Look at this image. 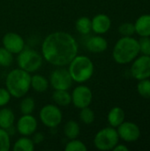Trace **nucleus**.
<instances>
[{
    "label": "nucleus",
    "instance_id": "obj_23",
    "mask_svg": "<svg viewBox=\"0 0 150 151\" xmlns=\"http://www.w3.org/2000/svg\"><path fill=\"white\" fill-rule=\"evenodd\" d=\"M75 28L81 35L89 34L92 31L91 19L86 16H82L79 18L75 22Z\"/></svg>",
    "mask_w": 150,
    "mask_h": 151
},
{
    "label": "nucleus",
    "instance_id": "obj_18",
    "mask_svg": "<svg viewBox=\"0 0 150 151\" xmlns=\"http://www.w3.org/2000/svg\"><path fill=\"white\" fill-rule=\"evenodd\" d=\"M135 33L140 36H150V14L139 17L134 23Z\"/></svg>",
    "mask_w": 150,
    "mask_h": 151
},
{
    "label": "nucleus",
    "instance_id": "obj_10",
    "mask_svg": "<svg viewBox=\"0 0 150 151\" xmlns=\"http://www.w3.org/2000/svg\"><path fill=\"white\" fill-rule=\"evenodd\" d=\"M131 73L138 81L149 79L150 77V56L142 55L139 58L137 57L132 65Z\"/></svg>",
    "mask_w": 150,
    "mask_h": 151
},
{
    "label": "nucleus",
    "instance_id": "obj_14",
    "mask_svg": "<svg viewBox=\"0 0 150 151\" xmlns=\"http://www.w3.org/2000/svg\"><path fill=\"white\" fill-rule=\"evenodd\" d=\"M92 31L96 35H103L107 33L111 27V20L110 17L104 13H99L91 19Z\"/></svg>",
    "mask_w": 150,
    "mask_h": 151
},
{
    "label": "nucleus",
    "instance_id": "obj_24",
    "mask_svg": "<svg viewBox=\"0 0 150 151\" xmlns=\"http://www.w3.org/2000/svg\"><path fill=\"white\" fill-rule=\"evenodd\" d=\"M35 109V101L33 97H24L19 104V111L22 114H32Z\"/></svg>",
    "mask_w": 150,
    "mask_h": 151
},
{
    "label": "nucleus",
    "instance_id": "obj_20",
    "mask_svg": "<svg viewBox=\"0 0 150 151\" xmlns=\"http://www.w3.org/2000/svg\"><path fill=\"white\" fill-rule=\"evenodd\" d=\"M52 100L57 106L65 107L72 104V96L68 90H54L52 94Z\"/></svg>",
    "mask_w": 150,
    "mask_h": 151
},
{
    "label": "nucleus",
    "instance_id": "obj_30",
    "mask_svg": "<svg viewBox=\"0 0 150 151\" xmlns=\"http://www.w3.org/2000/svg\"><path fill=\"white\" fill-rule=\"evenodd\" d=\"M118 31L123 36H132L135 33L134 24L131 22L122 23L118 27Z\"/></svg>",
    "mask_w": 150,
    "mask_h": 151
},
{
    "label": "nucleus",
    "instance_id": "obj_9",
    "mask_svg": "<svg viewBox=\"0 0 150 151\" xmlns=\"http://www.w3.org/2000/svg\"><path fill=\"white\" fill-rule=\"evenodd\" d=\"M71 96L72 104L80 110L89 106L93 100L92 90L85 85H79L74 88Z\"/></svg>",
    "mask_w": 150,
    "mask_h": 151
},
{
    "label": "nucleus",
    "instance_id": "obj_13",
    "mask_svg": "<svg viewBox=\"0 0 150 151\" xmlns=\"http://www.w3.org/2000/svg\"><path fill=\"white\" fill-rule=\"evenodd\" d=\"M3 47L12 54H19L25 49V41L22 36L14 32L6 33L2 39Z\"/></svg>",
    "mask_w": 150,
    "mask_h": 151
},
{
    "label": "nucleus",
    "instance_id": "obj_26",
    "mask_svg": "<svg viewBox=\"0 0 150 151\" xmlns=\"http://www.w3.org/2000/svg\"><path fill=\"white\" fill-rule=\"evenodd\" d=\"M13 63V54L4 47H0V66L9 67Z\"/></svg>",
    "mask_w": 150,
    "mask_h": 151
},
{
    "label": "nucleus",
    "instance_id": "obj_32",
    "mask_svg": "<svg viewBox=\"0 0 150 151\" xmlns=\"http://www.w3.org/2000/svg\"><path fill=\"white\" fill-rule=\"evenodd\" d=\"M11 96L5 88H0V108L6 106L11 101Z\"/></svg>",
    "mask_w": 150,
    "mask_h": 151
},
{
    "label": "nucleus",
    "instance_id": "obj_34",
    "mask_svg": "<svg viewBox=\"0 0 150 151\" xmlns=\"http://www.w3.org/2000/svg\"><path fill=\"white\" fill-rule=\"evenodd\" d=\"M112 150L114 151H128L129 150V149L126 146V145H124V144H117L115 147H114V149Z\"/></svg>",
    "mask_w": 150,
    "mask_h": 151
},
{
    "label": "nucleus",
    "instance_id": "obj_5",
    "mask_svg": "<svg viewBox=\"0 0 150 151\" xmlns=\"http://www.w3.org/2000/svg\"><path fill=\"white\" fill-rule=\"evenodd\" d=\"M43 58L41 53L33 49H24L17 57V64L19 68L33 73L37 72L42 65Z\"/></svg>",
    "mask_w": 150,
    "mask_h": 151
},
{
    "label": "nucleus",
    "instance_id": "obj_17",
    "mask_svg": "<svg viewBox=\"0 0 150 151\" xmlns=\"http://www.w3.org/2000/svg\"><path fill=\"white\" fill-rule=\"evenodd\" d=\"M125 118H126V114L124 110L118 106H116L111 109V111H109L107 116V120L111 127L116 128L125 121Z\"/></svg>",
    "mask_w": 150,
    "mask_h": 151
},
{
    "label": "nucleus",
    "instance_id": "obj_28",
    "mask_svg": "<svg viewBox=\"0 0 150 151\" xmlns=\"http://www.w3.org/2000/svg\"><path fill=\"white\" fill-rule=\"evenodd\" d=\"M65 151H87L88 148L85 145V143L83 142H81L80 140L76 139H72L70 140L65 148Z\"/></svg>",
    "mask_w": 150,
    "mask_h": 151
},
{
    "label": "nucleus",
    "instance_id": "obj_15",
    "mask_svg": "<svg viewBox=\"0 0 150 151\" xmlns=\"http://www.w3.org/2000/svg\"><path fill=\"white\" fill-rule=\"evenodd\" d=\"M86 48L88 51L93 53H102L108 48L107 40L101 36V35L90 37L86 42Z\"/></svg>",
    "mask_w": 150,
    "mask_h": 151
},
{
    "label": "nucleus",
    "instance_id": "obj_2",
    "mask_svg": "<svg viewBox=\"0 0 150 151\" xmlns=\"http://www.w3.org/2000/svg\"><path fill=\"white\" fill-rule=\"evenodd\" d=\"M31 75L29 73L15 68L10 71L5 78V88L9 91L11 97L22 98L31 88Z\"/></svg>",
    "mask_w": 150,
    "mask_h": 151
},
{
    "label": "nucleus",
    "instance_id": "obj_21",
    "mask_svg": "<svg viewBox=\"0 0 150 151\" xmlns=\"http://www.w3.org/2000/svg\"><path fill=\"white\" fill-rule=\"evenodd\" d=\"M35 144L28 136H22L19 138L12 146L13 151H33Z\"/></svg>",
    "mask_w": 150,
    "mask_h": 151
},
{
    "label": "nucleus",
    "instance_id": "obj_12",
    "mask_svg": "<svg viewBox=\"0 0 150 151\" xmlns=\"http://www.w3.org/2000/svg\"><path fill=\"white\" fill-rule=\"evenodd\" d=\"M118 134L120 139L126 142H133L139 140L141 136L140 127L133 122L124 121L118 127Z\"/></svg>",
    "mask_w": 150,
    "mask_h": 151
},
{
    "label": "nucleus",
    "instance_id": "obj_7",
    "mask_svg": "<svg viewBox=\"0 0 150 151\" xmlns=\"http://www.w3.org/2000/svg\"><path fill=\"white\" fill-rule=\"evenodd\" d=\"M41 122L49 128H55L63 120V113L57 104H46L39 111Z\"/></svg>",
    "mask_w": 150,
    "mask_h": 151
},
{
    "label": "nucleus",
    "instance_id": "obj_33",
    "mask_svg": "<svg viewBox=\"0 0 150 151\" xmlns=\"http://www.w3.org/2000/svg\"><path fill=\"white\" fill-rule=\"evenodd\" d=\"M34 143L36 144H40L44 141V135L42 133L39 132H35L34 134H33V138H32Z\"/></svg>",
    "mask_w": 150,
    "mask_h": 151
},
{
    "label": "nucleus",
    "instance_id": "obj_27",
    "mask_svg": "<svg viewBox=\"0 0 150 151\" xmlns=\"http://www.w3.org/2000/svg\"><path fill=\"white\" fill-rule=\"evenodd\" d=\"M11 137L7 130L0 127V151H9L11 150Z\"/></svg>",
    "mask_w": 150,
    "mask_h": 151
},
{
    "label": "nucleus",
    "instance_id": "obj_11",
    "mask_svg": "<svg viewBox=\"0 0 150 151\" xmlns=\"http://www.w3.org/2000/svg\"><path fill=\"white\" fill-rule=\"evenodd\" d=\"M38 127L37 119L32 114H22L16 123V130L21 136H31Z\"/></svg>",
    "mask_w": 150,
    "mask_h": 151
},
{
    "label": "nucleus",
    "instance_id": "obj_1",
    "mask_svg": "<svg viewBox=\"0 0 150 151\" xmlns=\"http://www.w3.org/2000/svg\"><path fill=\"white\" fill-rule=\"evenodd\" d=\"M79 46L75 38L69 33L57 31L48 35L42 43V56L49 64L61 67L78 55Z\"/></svg>",
    "mask_w": 150,
    "mask_h": 151
},
{
    "label": "nucleus",
    "instance_id": "obj_31",
    "mask_svg": "<svg viewBox=\"0 0 150 151\" xmlns=\"http://www.w3.org/2000/svg\"><path fill=\"white\" fill-rule=\"evenodd\" d=\"M139 42L140 53L150 56V38L149 36H141Z\"/></svg>",
    "mask_w": 150,
    "mask_h": 151
},
{
    "label": "nucleus",
    "instance_id": "obj_22",
    "mask_svg": "<svg viewBox=\"0 0 150 151\" xmlns=\"http://www.w3.org/2000/svg\"><path fill=\"white\" fill-rule=\"evenodd\" d=\"M64 134L69 140L78 138L80 134V127L79 123L75 120L67 121L64 127Z\"/></svg>",
    "mask_w": 150,
    "mask_h": 151
},
{
    "label": "nucleus",
    "instance_id": "obj_29",
    "mask_svg": "<svg viewBox=\"0 0 150 151\" xmlns=\"http://www.w3.org/2000/svg\"><path fill=\"white\" fill-rule=\"evenodd\" d=\"M137 91L141 96L144 98H150V80H141L137 84Z\"/></svg>",
    "mask_w": 150,
    "mask_h": 151
},
{
    "label": "nucleus",
    "instance_id": "obj_19",
    "mask_svg": "<svg viewBox=\"0 0 150 151\" xmlns=\"http://www.w3.org/2000/svg\"><path fill=\"white\" fill-rule=\"evenodd\" d=\"M30 86L35 92L43 93L48 90L50 87V81L41 74H34L31 76Z\"/></svg>",
    "mask_w": 150,
    "mask_h": 151
},
{
    "label": "nucleus",
    "instance_id": "obj_3",
    "mask_svg": "<svg viewBox=\"0 0 150 151\" xmlns=\"http://www.w3.org/2000/svg\"><path fill=\"white\" fill-rule=\"evenodd\" d=\"M140 53L139 42L132 36H123L114 45L112 57L115 62L126 65L133 61Z\"/></svg>",
    "mask_w": 150,
    "mask_h": 151
},
{
    "label": "nucleus",
    "instance_id": "obj_25",
    "mask_svg": "<svg viewBox=\"0 0 150 151\" xmlns=\"http://www.w3.org/2000/svg\"><path fill=\"white\" fill-rule=\"evenodd\" d=\"M79 117H80V121L85 125H91L95 121V112L93 111L92 109L89 108V106L80 109Z\"/></svg>",
    "mask_w": 150,
    "mask_h": 151
},
{
    "label": "nucleus",
    "instance_id": "obj_6",
    "mask_svg": "<svg viewBox=\"0 0 150 151\" xmlns=\"http://www.w3.org/2000/svg\"><path fill=\"white\" fill-rule=\"evenodd\" d=\"M118 141L119 136L118 131L112 127H108L96 133L94 138V145L98 150H112L118 143Z\"/></svg>",
    "mask_w": 150,
    "mask_h": 151
},
{
    "label": "nucleus",
    "instance_id": "obj_16",
    "mask_svg": "<svg viewBox=\"0 0 150 151\" xmlns=\"http://www.w3.org/2000/svg\"><path fill=\"white\" fill-rule=\"evenodd\" d=\"M15 123V115L12 110L7 107H1L0 109V127L5 130H10L13 127Z\"/></svg>",
    "mask_w": 150,
    "mask_h": 151
},
{
    "label": "nucleus",
    "instance_id": "obj_8",
    "mask_svg": "<svg viewBox=\"0 0 150 151\" xmlns=\"http://www.w3.org/2000/svg\"><path fill=\"white\" fill-rule=\"evenodd\" d=\"M49 81L54 90H69L73 82L68 69H65L63 66L58 67L51 72Z\"/></svg>",
    "mask_w": 150,
    "mask_h": 151
},
{
    "label": "nucleus",
    "instance_id": "obj_4",
    "mask_svg": "<svg viewBox=\"0 0 150 151\" xmlns=\"http://www.w3.org/2000/svg\"><path fill=\"white\" fill-rule=\"evenodd\" d=\"M95 71L93 61L85 55H76L68 64V72L74 82L84 83L89 81Z\"/></svg>",
    "mask_w": 150,
    "mask_h": 151
}]
</instances>
